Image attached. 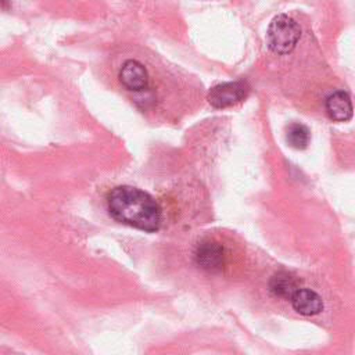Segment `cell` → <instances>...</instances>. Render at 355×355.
Listing matches in <instances>:
<instances>
[{"mask_svg": "<svg viewBox=\"0 0 355 355\" xmlns=\"http://www.w3.org/2000/svg\"><path fill=\"white\" fill-rule=\"evenodd\" d=\"M110 215L132 227L144 232H157L161 226V208L153 196L132 187L116 186L107 196Z\"/></svg>", "mask_w": 355, "mask_h": 355, "instance_id": "6da1fadb", "label": "cell"}, {"mask_svg": "<svg viewBox=\"0 0 355 355\" xmlns=\"http://www.w3.org/2000/svg\"><path fill=\"white\" fill-rule=\"evenodd\" d=\"M301 36L298 24L288 15H276L269 24L266 40L269 49L276 54H288L294 50Z\"/></svg>", "mask_w": 355, "mask_h": 355, "instance_id": "7a4b0ae2", "label": "cell"}, {"mask_svg": "<svg viewBox=\"0 0 355 355\" xmlns=\"http://www.w3.org/2000/svg\"><path fill=\"white\" fill-rule=\"evenodd\" d=\"M250 93V86L244 80L223 82L214 86L208 93V103L215 108H227L243 101Z\"/></svg>", "mask_w": 355, "mask_h": 355, "instance_id": "3957f363", "label": "cell"}, {"mask_svg": "<svg viewBox=\"0 0 355 355\" xmlns=\"http://www.w3.org/2000/svg\"><path fill=\"white\" fill-rule=\"evenodd\" d=\"M194 261L204 270L218 272L225 263V250L214 240H204L196 247Z\"/></svg>", "mask_w": 355, "mask_h": 355, "instance_id": "277c9868", "label": "cell"}, {"mask_svg": "<svg viewBox=\"0 0 355 355\" xmlns=\"http://www.w3.org/2000/svg\"><path fill=\"white\" fill-rule=\"evenodd\" d=\"M121 83L132 92H141L148 86V72L136 60H126L119 71Z\"/></svg>", "mask_w": 355, "mask_h": 355, "instance_id": "5b68a950", "label": "cell"}, {"mask_svg": "<svg viewBox=\"0 0 355 355\" xmlns=\"http://www.w3.org/2000/svg\"><path fill=\"white\" fill-rule=\"evenodd\" d=\"M291 305L295 312L304 316H313L323 311L322 297L311 288H297L290 297Z\"/></svg>", "mask_w": 355, "mask_h": 355, "instance_id": "8992f818", "label": "cell"}, {"mask_svg": "<svg viewBox=\"0 0 355 355\" xmlns=\"http://www.w3.org/2000/svg\"><path fill=\"white\" fill-rule=\"evenodd\" d=\"M326 112L330 119L336 122H345L352 116V103L351 97L344 90H337L331 93L324 103Z\"/></svg>", "mask_w": 355, "mask_h": 355, "instance_id": "52a82bcc", "label": "cell"}, {"mask_svg": "<svg viewBox=\"0 0 355 355\" xmlns=\"http://www.w3.org/2000/svg\"><path fill=\"white\" fill-rule=\"evenodd\" d=\"M297 288V280L287 272H277L269 280V291L276 297L290 298Z\"/></svg>", "mask_w": 355, "mask_h": 355, "instance_id": "ba28073f", "label": "cell"}, {"mask_svg": "<svg viewBox=\"0 0 355 355\" xmlns=\"http://www.w3.org/2000/svg\"><path fill=\"white\" fill-rule=\"evenodd\" d=\"M286 139L287 143L297 150H304L308 147L309 144V139H311V133L309 129L302 125V123H291L287 128V133H286Z\"/></svg>", "mask_w": 355, "mask_h": 355, "instance_id": "9c48e42d", "label": "cell"}, {"mask_svg": "<svg viewBox=\"0 0 355 355\" xmlns=\"http://www.w3.org/2000/svg\"><path fill=\"white\" fill-rule=\"evenodd\" d=\"M3 1H6V3H8L7 0H0V4H3Z\"/></svg>", "mask_w": 355, "mask_h": 355, "instance_id": "30bf717a", "label": "cell"}]
</instances>
